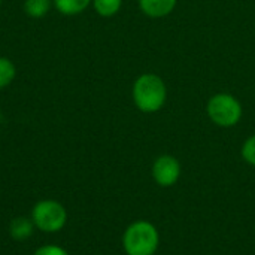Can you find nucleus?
Instances as JSON below:
<instances>
[{
	"instance_id": "nucleus-1",
	"label": "nucleus",
	"mask_w": 255,
	"mask_h": 255,
	"mask_svg": "<svg viewBox=\"0 0 255 255\" xmlns=\"http://www.w3.org/2000/svg\"><path fill=\"white\" fill-rule=\"evenodd\" d=\"M134 106L145 114H154L160 111L167 99V88L164 81L155 73L140 75L131 90Z\"/></svg>"
},
{
	"instance_id": "nucleus-2",
	"label": "nucleus",
	"mask_w": 255,
	"mask_h": 255,
	"mask_svg": "<svg viewBox=\"0 0 255 255\" xmlns=\"http://www.w3.org/2000/svg\"><path fill=\"white\" fill-rule=\"evenodd\" d=\"M160 245L157 229L148 221H134L123 235V248L127 255H154Z\"/></svg>"
},
{
	"instance_id": "nucleus-3",
	"label": "nucleus",
	"mask_w": 255,
	"mask_h": 255,
	"mask_svg": "<svg viewBox=\"0 0 255 255\" xmlns=\"http://www.w3.org/2000/svg\"><path fill=\"white\" fill-rule=\"evenodd\" d=\"M30 218L39 232L52 235L63 230L67 224V211L60 202L45 199L33 206Z\"/></svg>"
},
{
	"instance_id": "nucleus-4",
	"label": "nucleus",
	"mask_w": 255,
	"mask_h": 255,
	"mask_svg": "<svg viewBox=\"0 0 255 255\" xmlns=\"http://www.w3.org/2000/svg\"><path fill=\"white\" fill-rule=\"evenodd\" d=\"M206 112L214 124L220 127H233L241 121L244 111L241 102L235 96L218 93L209 99Z\"/></svg>"
},
{
	"instance_id": "nucleus-5",
	"label": "nucleus",
	"mask_w": 255,
	"mask_h": 255,
	"mask_svg": "<svg viewBox=\"0 0 255 255\" xmlns=\"http://www.w3.org/2000/svg\"><path fill=\"white\" fill-rule=\"evenodd\" d=\"M152 176L160 187H172L181 176V164L172 155H161L154 161Z\"/></svg>"
},
{
	"instance_id": "nucleus-6",
	"label": "nucleus",
	"mask_w": 255,
	"mask_h": 255,
	"mask_svg": "<svg viewBox=\"0 0 255 255\" xmlns=\"http://www.w3.org/2000/svg\"><path fill=\"white\" fill-rule=\"evenodd\" d=\"M178 0H139L140 10L151 18H163L173 12Z\"/></svg>"
},
{
	"instance_id": "nucleus-7",
	"label": "nucleus",
	"mask_w": 255,
	"mask_h": 255,
	"mask_svg": "<svg viewBox=\"0 0 255 255\" xmlns=\"http://www.w3.org/2000/svg\"><path fill=\"white\" fill-rule=\"evenodd\" d=\"M34 229L30 217H16L9 224V236L16 242H24L33 236Z\"/></svg>"
},
{
	"instance_id": "nucleus-8",
	"label": "nucleus",
	"mask_w": 255,
	"mask_h": 255,
	"mask_svg": "<svg viewBox=\"0 0 255 255\" xmlns=\"http://www.w3.org/2000/svg\"><path fill=\"white\" fill-rule=\"evenodd\" d=\"M54 7L66 16H73L82 13L91 3L93 0H52Z\"/></svg>"
},
{
	"instance_id": "nucleus-9",
	"label": "nucleus",
	"mask_w": 255,
	"mask_h": 255,
	"mask_svg": "<svg viewBox=\"0 0 255 255\" xmlns=\"http://www.w3.org/2000/svg\"><path fill=\"white\" fill-rule=\"evenodd\" d=\"M54 6L52 0H24V12L30 18H42Z\"/></svg>"
},
{
	"instance_id": "nucleus-10",
	"label": "nucleus",
	"mask_w": 255,
	"mask_h": 255,
	"mask_svg": "<svg viewBox=\"0 0 255 255\" xmlns=\"http://www.w3.org/2000/svg\"><path fill=\"white\" fill-rule=\"evenodd\" d=\"M121 6H123V0H93L94 10L105 18L117 15Z\"/></svg>"
},
{
	"instance_id": "nucleus-11",
	"label": "nucleus",
	"mask_w": 255,
	"mask_h": 255,
	"mask_svg": "<svg viewBox=\"0 0 255 255\" xmlns=\"http://www.w3.org/2000/svg\"><path fill=\"white\" fill-rule=\"evenodd\" d=\"M16 69L15 64L7 57H0V90L6 88L15 79Z\"/></svg>"
},
{
	"instance_id": "nucleus-12",
	"label": "nucleus",
	"mask_w": 255,
	"mask_h": 255,
	"mask_svg": "<svg viewBox=\"0 0 255 255\" xmlns=\"http://www.w3.org/2000/svg\"><path fill=\"white\" fill-rule=\"evenodd\" d=\"M242 157L245 161L251 166H255V134L248 137L247 142L242 146Z\"/></svg>"
},
{
	"instance_id": "nucleus-13",
	"label": "nucleus",
	"mask_w": 255,
	"mask_h": 255,
	"mask_svg": "<svg viewBox=\"0 0 255 255\" xmlns=\"http://www.w3.org/2000/svg\"><path fill=\"white\" fill-rule=\"evenodd\" d=\"M33 255H69V253L64 250V248H61V247H58V245H52V244H49V245H42V247H39Z\"/></svg>"
},
{
	"instance_id": "nucleus-14",
	"label": "nucleus",
	"mask_w": 255,
	"mask_h": 255,
	"mask_svg": "<svg viewBox=\"0 0 255 255\" xmlns=\"http://www.w3.org/2000/svg\"><path fill=\"white\" fill-rule=\"evenodd\" d=\"M0 6H1V0H0Z\"/></svg>"
}]
</instances>
